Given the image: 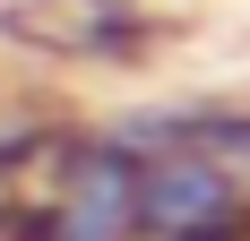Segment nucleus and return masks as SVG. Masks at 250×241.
I'll use <instances>...</instances> for the list:
<instances>
[{"label":"nucleus","instance_id":"nucleus-2","mask_svg":"<svg viewBox=\"0 0 250 241\" xmlns=\"http://www.w3.org/2000/svg\"><path fill=\"white\" fill-rule=\"evenodd\" d=\"M121 233H138V155L129 146H95L69 172L61 241H121Z\"/></svg>","mask_w":250,"mask_h":241},{"label":"nucleus","instance_id":"nucleus-1","mask_svg":"<svg viewBox=\"0 0 250 241\" xmlns=\"http://www.w3.org/2000/svg\"><path fill=\"white\" fill-rule=\"evenodd\" d=\"M233 216V172H216L207 155H164V164H138V233H199V224Z\"/></svg>","mask_w":250,"mask_h":241}]
</instances>
